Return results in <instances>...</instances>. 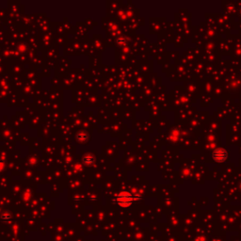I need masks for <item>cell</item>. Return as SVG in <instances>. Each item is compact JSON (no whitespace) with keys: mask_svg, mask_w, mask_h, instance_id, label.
<instances>
[{"mask_svg":"<svg viewBox=\"0 0 241 241\" xmlns=\"http://www.w3.org/2000/svg\"><path fill=\"white\" fill-rule=\"evenodd\" d=\"M83 161L85 164H91V163L93 162V158L90 157V155H88V157H85L84 159H83Z\"/></svg>","mask_w":241,"mask_h":241,"instance_id":"obj_2","label":"cell"},{"mask_svg":"<svg viewBox=\"0 0 241 241\" xmlns=\"http://www.w3.org/2000/svg\"><path fill=\"white\" fill-rule=\"evenodd\" d=\"M1 218H2V219H5V220H8L9 219H11V216H9V214H8V213H3L2 214V216H1Z\"/></svg>","mask_w":241,"mask_h":241,"instance_id":"obj_3","label":"cell"},{"mask_svg":"<svg viewBox=\"0 0 241 241\" xmlns=\"http://www.w3.org/2000/svg\"><path fill=\"white\" fill-rule=\"evenodd\" d=\"M116 202L119 205L123 206V207H127L133 202V198L128 192H122L116 196Z\"/></svg>","mask_w":241,"mask_h":241,"instance_id":"obj_1","label":"cell"}]
</instances>
